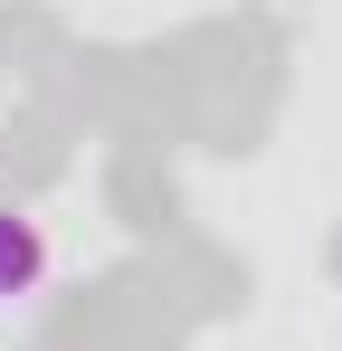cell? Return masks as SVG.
<instances>
[{
	"label": "cell",
	"mask_w": 342,
	"mask_h": 351,
	"mask_svg": "<svg viewBox=\"0 0 342 351\" xmlns=\"http://www.w3.org/2000/svg\"><path fill=\"white\" fill-rule=\"evenodd\" d=\"M48 276V237L29 209H0V304H19V294Z\"/></svg>",
	"instance_id": "cell-1"
}]
</instances>
